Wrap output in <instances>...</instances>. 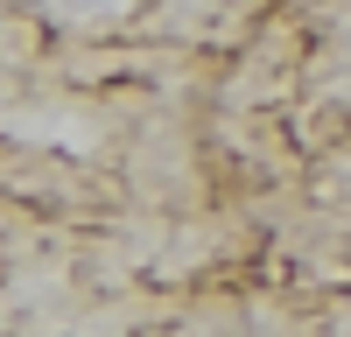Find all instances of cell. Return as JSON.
<instances>
[{
	"mask_svg": "<svg viewBox=\"0 0 351 337\" xmlns=\"http://www.w3.org/2000/svg\"><path fill=\"white\" fill-rule=\"evenodd\" d=\"M64 8H127V0H64Z\"/></svg>",
	"mask_w": 351,
	"mask_h": 337,
	"instance_id": "6da1fadb",
	"label": "cell"
}]
</instances>
